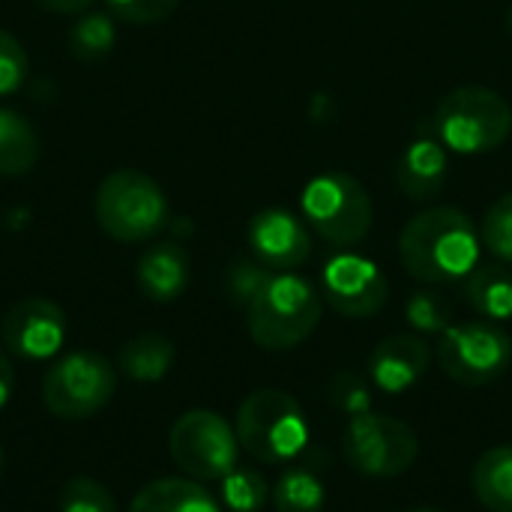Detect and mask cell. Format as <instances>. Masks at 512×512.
I'll list each match as a JSON object with an SVG mask.
<instances>
[{"instance_id": "cell-1", "label": "cell", "mask_w": 512, "mask_h": 512, "mask_svg": "<svg viewBox=\"0 0 512 512\" xmlns=\"http://www.w3.org/2000/svg\"><path fill=\"white\" fill-rule=\"evenodd\" d=\"M399 255L405 270L420 282H459L480 264V234L459 207H432L405 225Z\"/></svg>"}, {"instance_id": "cell-2", "label": "cell", "mask_w": 512, "mask_h": 512, "mask_svg": "<svg viewBox=\"0 0 512 512\" xmlns=\"http://www.w3.org/2000/svg\"><path fill=\"white\" fill-rule=\"evenodd\" d=\"M318 288L294 273H273L261 294L246 306V327L258 348L288 351L306 342L321 324Z\"/></svg>"}, {"instance_id": "cell-3", "label": "cell", "mask_w": 512, "mask_h": 512, "mask_svg": "<svg viewBox=\"0 0 512 512\" xmlns=\"http://www.w3.org/2000/svg\"><path fill=\"white\" fill-rule=\"evenodd\" d=\"M237 441L261 465H288L309 447V420L285 390H255L237 411Z\"/></svg>"}, {"instance_id": "cell-4", "label": "cell", "mask_w": 512, "mask_h": 512, "mask_svg": "<svg viewBox=\"0 0 512 512\" xmlns=\"http://www.w3.org/2000/svg\"><path fill=\"white\" fill-rule=\"evenodd\" d=\"M432 129L444 147L465 156H483L510 138L512 108L492 87H456L438 102Z\"/></svg>"}, {"instance_id": "cell-5", "label": "cell", "mask_w": 512, "mask_h": 512, "mask_svg": "<svg viewBox=\"0 0 512 512\" xmlns=\"http://www.w3.org/2000/svg\"><path fill=\"white\" fill-rule=\"evenodd\" d=\"M96 222L120 243L156 237L168 222V201L156 180L141 171H114L96 189Z\"/></svg>"}, {"instance_id": "cell-6", "label": "cell", "mask_w": 512, "mask_h": 512, "mask_svg": "<svg viewBox=\"0 0 512 512\" xmlns=\"http://www.w3.org/2000/svg\"><path fill=\"white\" fill-rule=\"evenodd\" d=\"M300 210L306 222L333 246H357L372 231L375 207L366 186L342 171L318 174L306 183Z\"/></svg>"}, {"instance_id": "cell-7", "label": "cell", "mask_w": 512, "mask_h": 512, "mask_svg": "<svg viewBox=\"0 0 512 512\" xmlns=\"http://www.w3.org/2000/svg\"><path fill=\"white\" fill-rule=\"evenodd\" d=\"M342 453L357 474L387 480L405 474L417 462L420 438L408 423L369 411L348 420L342 435Z\"/></svg>"}, {"instance_id": "cell-8", "label": "cell", "mask_w": 512, "mask_h": 512, "mask_svg": "<svg viewBox=\"0 0 512 512\" xmlns=\"http://www.w3.org/2000/svg\"><path fill=\"white\" fill-rule=\"evenodd\" d=\"M117 387L114 366L93 351H72L60 357L45 381H42V402L57 420H87L90 414L102 411Z\"/></svg>"}, {"instance_id": "cell-9", "label": "cell", "mask_w": 512, "mask_h": 512, "mask_svg": "<svg viewBox=\"0 0 512 512\" xmlns=\"http://www.w3.org/2000/svg\"><path fill=\"white\" fill-rule=\"evenodd\" d=\"M438 363L444 375L465 387H483L498 381L512 366L510 333L492 321L450 324L441 333Z\"/></svg>"}, {"instance_id": "cell-10", "label": "cell", "mask_w": 512, "mask_h": 512, "mask_svg": "<svg viewBox=\"0 0 512 512\" xmlns=\"http://www.w3.org/2000/svg\"><path fill=\"white\" fill-rule=\"evenodd\" d=\"M168 450L174 465L192 480H222L237 468L240 441L216 411H189L171 426Z\"/></svg>"}, {"instance_id": "cell-11", "label": "cell", "mask_w": 512, "mask_h": 512, "mask_svg": "<svg viewBox=\"0 0 512 512\" xmlns=\"http://www.w3.org/2000/svg\"><path fill=\"white\" fill-rule=\"evenodd\" d=\"M321 297L345 318H372L387 306L390 285L375 261L342 252L321 270Z\"/></svg>"}, {"instance_id": "cell-12", "label": "cell", "mask_w": 512, "mask_h": 512, "mask_svg": "<svg viewBox=\"0 0 512 512\" xmlns=\"http://www.w3.org/2000/svg\"><path fill=\"white\" fill-rule=\"evenodd\" d=\"M0 339L21 360H48L66 342V315L57 303L30 297L15 303L0 321Z\"/></svg>"}, {"instance_id": "cell-13", "label": "cell", "mask_w": 512, "mask_h": 512, "mask_svg": "<svg viewBox=\"0 0 512 512\" xmlns=\"http://www.w3.org/2000/svg\"><path fill=\"white\" fill-rule=\"evenodd\" d=\"M249 249L270 270H294L309 261L312 237L306 225L282 207H270L249 222Z\"/></svg>"}, {"instance_id": "cell-14", "label": "cell", "mask_w": 512, "mask_h": 512, "mask_svg": "<svg viewBox=\"0 0 512 512\" xmlns=\"http://www.w3.org/2000/svg\"><path fill=\"white\" fill-rule=\"evenodd\" d=\"M432 363V351L420 336L396 333L375 345L369 357V378L384 393H405L411 390Z\"/></svg>"}, {"instance_id": "cell-15", "label": "cell", "mask_w": 512, "mask_h": 512, "mask_svg": "<svg viewBox=\"0 0 512 512\" xmlns=\"http://www.w3.org/2000/svg\"><path fill=\"white\" fill-rule=\"evenodd\" d=\"M189 255L180 243L174 240H162L156 246H150L141 261H138V288L147 300L153 303H171L177 300L186 285H189Z\"/></svg>"}, {"instance_id": "cell-16", "label": "cell", "mask_w": 512, "mask_h": 512, "mask_svg": "<svg viewBox=\"0 0 512 512\" xmlns=\"http://www.w3.org/2000/svg\"><path fill=\"white\" fill-rule=\"evenodd\" d=\"M447 183V150L438 138H417L396 165V186L411 201L435 198Z\"/></svg>"}, {"instance_id": "cell-17", "label": "cell", "mask_w": 512, "mask_h": 512, "mask_svg": "<svg viewBox=\"0 0 512 512\" xmlns=\"http://www.w3.org/2000/svg\"><path fill=\"white\" fill-rule=\"evenodd\" d=\"M129 512H222L216 498L195 480L165 477L147 483L129 504Z\"/></svg>"}, {"instance_id": "cell-18", "label": "cell", "mask_w": 512, "mask_h": 512, "mask_svg": "<svg viewBox=\"0 0 512 512\" xmlns=\"http://www.w3.org/2000/svg\"><path fill=\"white\" fill-rule=\"evenodd\" d=\"M117 366L129 381L156 384L174 366V345H171V339H165L159 333H141L120 348Z\"/></svg>"}, {"instance_id": "cell-19", "label": "cell", "mask_w": 512, "mask_h": 512, "mask_svg": "<svg viewBox=\"0 0 512 512\" xmlns=\"http://www.w3.org/2000/svg\"><path fill=\"white\" fill-rule=\"evenodd\" d=\"M468 303L489 321L512 318V270L507 264H477L465 279Z\"/></svg>"}, {"instance_id": "cell-20", "label": "cell", "mask_w": 512, "mask_h": 512, "mask_svg": "<svg viewBox=\"0 0 512 512\" xmlns=\"http://www.w3.org/2000/svg\"><path fill=\"white\" fill-rule=\"evenodd\" d=\"M477 501L492 512H512V444L492 447L471 474Z\"/></svg>"}, {"instance_id": "cell-21", "label": "cell", "mask_w": 512, "mask_h": 512, "mask_svg": "<svg viewBox=\"0 0 512 512\" xmlns=\"http://www.w3.org/2000/svg\"><path fill=\"white\" fill-rule=\"evenodd\" d=\"M36 156H39V141L30 123L15 111L0 108V174L6 177L27 174L36 165Z\"/></svg>"}, {"instance_id": "cell-22", "label": "cell", "mask_w": 512, "mask_h": 512, "mask_svg": "<svg viewBox=\"0 0 512 512\" xmlns=\"http://www.w3.org/2000/svg\"><path fill=\"white\" fill-rule=\"evenodd\" d=\"M276 512H321L324 510V483L309 465H291L273 486Z\"/></svg>"}, {"instance_id": "cell-23", "label": "cell", "mask_w": 512, "mask_h": 512, "mask_svg": "<svg viewBox=\"0 0 512 512\" xmlns=\"http://www.w3.org/2000/svg\"><path fill=\"white\" fill-rule=\"evenodd\" d=\"M114 42H117V27L114 18L105 12H90L81 21H75L69 30V51L78 60H99L114 48Z\"/></svg>"}, {"instance_id": "cell-24", "label": "cell", "mask_w": 512, "mask_h": 512, "mask_svg": "<svg viewBox=\"0 0 512 512\" xmlns=\"http://www.w3.org/2000/svg\"><path fill=\"white\" fill-rule=\"evenodd\" d=\"M222 483V501L231 512H258L264 510L267 498H270V486L267 480L252 471V468H234L228 477L219 480Z\"/></svg>"}, {"instance_id": "cell-25", "label": "cell", "mask_w": 512, "mask_h": 512, "mask_svg": "<svg viewBox=\"0 0 512 512\" xmlns=\"http://www.w3.org/2000/svg\"><path fill=\"white\" fill-rule=\"evenodd\" d=\"M405 318L417 333H444L453 324V306L435 291H414L405 306Z\"/></svg>"}, {"instance_id": "cell-26", "label": "cell", "mask_w": 512, "mask_h": 512, "mask_svg": "<svg viewBox=\"0 0 512 512\" xmlns=\"http://www.w3.org/2000/svg\"><path fill=\"white\" fill-rule=\"evenodd\" d=\"M60 512H117V501L102 483L72 477L60 492Z\"/></svg>"}, {"instance_id": "cell-27", "label": "cell", "mask_w": 512, "mask_h": 512, "mask_svg": "<svg viewBox=\"0 0 512 512\" xmlns=\"http://www.w3.org/2000/svg\"><path fill=\"white\" fill-rule=\"evenodd\" d=\"M483 243L501 264H512V192L489 207L483 219Z\"/></svg>"}, {"instance_id": "cell-28", "label": "cell", "mask_w": 512, "mask_h": 512, "mask_svg": "<svg viewBox=\"0 0 512 512\" xmlns=\"http://www.w3.org/2000/svg\"><path fill=\"white\" fill-rule=\"evenodd\" d=\"M270 279H273V270H270V267H264L261 261L243 258V261H234V264L228 267V273H225V291H228V297H231L237 306L246 309V306L261 294V288H264Z\"/></svg>"}, {"instance_id": "cell-29", "label": "cell", "mask_w": 512, "mask_h": 512, "mask_svg": "<svg viewBox=\"0 0 512 512\" xmlns=\"http://www.w3.org/2000/svg\"><path fill=\"white\" fill-rule=\"evenodd\" d=\"M327 396H330V402H333L339 411H345V414H351V417L369 414V411H372V390H369V384H366L360 375H354V372H339V375H333V381L327 384Z\"/></svg>"}, {"instance_id": "cell-30", "label": "cell", "mask_w": 512, "mask_h": 512, "mask_svg": "<svg viewBox=\"0 0 512 512\" xmlns=\"http://www.w3.org/2000/svg\"><path fill=\"white\" fill-rule=\"evenodd\" d=\"M24 78H27V51L12 33L0 30V96H12L15 90H21Z\"/></svg>"}, {"instance_id": "cell-31", "label": "cell", "mask_w": 512, "mask_h": 512, "mask_svg": "<svg viewBox=\"0 0 512 512\" xmlns=\"http://www.w3.org/2000/svg\"><path fill=\"white\" fill-rule=\"evenodd\" d=\"M108 9L129 24H156L168 18L180 0H105Z\"/></svg>"}, {"instance_id": "cell-32", "label": "cell", "mask_w": 512, "mask_h": 512, "mask_svg": "<svg viewBox=\"0 0 512 512\" xmlns=\"http://www.w3.org/2000/svg\"><path fill=\"white\" fill-rule=\"evenodd\" d=\"M12 390H15V369H12L9 357L0 351V411L9 405V399H12Z\"/></svg>"}, {"instance_id": "cell-33", "label": "cell", "mask_w": 512, "mask_h": 512, "mask_svg": "<svg viewBox=\"0 0 512 512\" xmlns=\"http://www.w3.org/2000/svg\"><path fill=\"white\" fill-rule=\"evenodd\" d=\"M93 0H36V6L57 12V15H72V12H84Z\"/></svg>"}, {"instance_id": "cell-34", "label": "cell", "mask_w": 512, "mask_h": 512, "mask_svg": "<svg viewBox=\"0 0 512 512\" xmlns=\"http://www.w3.org/2000/svg\"><path fill=\"white\" fill-rule=\"evenodd\" d=\"M405 512H444V510H435V507H414V510H405Z\"/></svg>"}, {"instance_id": "cell-35", "label": "cell", "mask_w": 512, "mask_h": 512, "mask_svg": "<svg viewBox=\"0 0 512 512\" xmlns=\"http://www.w3.org/2000/svg\"><path fill=\"white\" fill-rule=\"evenodd\" d=\"M3 468H6V453H3V447H0V477H3Z\"/></svg>"}, {"instance_id": "cell-36", "label": "cell", "mask_w": 512, "mask_h": 512, "mask_svg": "<svg viewBox=\"0 0 512 512\" xmlns=\"http://www.w3.org/2000/svg\"><path fill=\"white\" fill-rule=\"evenodd\" d=\"M507 30H510V33H512V6H510V9H507Z\"/></svg>"}]
</instances>
